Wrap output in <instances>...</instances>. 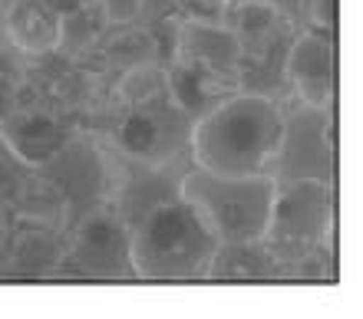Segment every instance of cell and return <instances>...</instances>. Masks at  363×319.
<instances>
[{"instance_id": "obj_16", "label": "cell", "mask_w": 363, "mask_h": 319, "mask_svg": "<svg viewBox=\"0 0 363 319\" xmlns=\"http://www.w3.org/2000/svg\"><path fill=\"white\" fill-rule=\"evenodd\" d=\"M60 13H67V10H77V7H89V0H50Z\"/></svg>"}, {"instance_id": "obj_7", "label": "cell", "mask_w": 363, "mask_h": 319, "mask_svg": "<svg viewBox=\"0 0 363 319\" xmlns=\"http://www.w3.org/2000/svg\"><path fill=\"white\" fill-rule=\"evenodd\" d=\"M69 263H77L89 277H123L133 270L129 263V227L116 217L96 211L83 221L73 244Z\"/></svg>"}, {"instance_id": "obj_17", "label": "cell", "mask_w": 363, "mask_h": 319, "mask_svg": "<svg viewBox=\"0 0 363 319\" xmlns=\"http://www.w3.org/2000/svg\"><path fill=\"white\" fill-rule=\"evenodd\" d=\"M4 13H7V4L0 0V50H4V43H7V30H4Z\"/></svg>"}, {"instance_id": "obj_10", "label": "cell", "mask_w": 363, "mask_h": 319, "mask_svg": "<svg viewBox=\"0 0 363 319\" xmlns=\"http://www.w3.org/2000/svg\"><path fill=\"white\" fill-rule=\"evenodd\" d=\"M7 40L23 53H50L57 50L60 10L50 0H13L4 13Z\"/></svg>"}, {"instance_id": "obj_8", "label": "cell", "mask_w": 363, "mask_h": 319, "mask_svg": "<svg viewBox=\"0 0 363 319\" xmlns=\"http://www.w3.org/2000/svg\"><path fill=\"white\" fill-rule=\"evenodd\" d=\"M284 73L297 95L311 109H324L334 95V76H337V57L334 47L317 33H304L287 53Z\"/></svg>"}, {"instance_id": "obj_4", "label": "cell", "mask_w": 363, "mask_h": 319, "mask_svg": "<svg viewBox=\"0 0 363 319\" xmlns=\"http://www.w3.org/2000/svg\"><path fill=\"white\" fill-rule=\"evenodd\" d=\"M334 224V191L320 178H297L274 191L261 244L281 267H297L314 257Z\"/></svg>"}, {"instance_id": "obj_3", "label": "cell", "mask_w": 363, "mask_h": 319, "mask_svg": "<svg viewBox=\"0 0 363 319\" xmlns=\"http://www.w3.org/2000/svg\"><path fill=\"white\" fill-rule=\"evenodd\" d=\"M277 181L261 175H215L195 168L179 185V197L189 201L221 244H251L264 237Z\"/></svg>"}, {"instance_id": "obj_18", "label": "cell", "mask_w": 363, "mask_h": 319, "mask_svg": "<svg viewBox=\"0 0 363 319\" xmlns=\"http://www.w3.org/2000/svg\"><path fill=\"white\" fill-rule=\"evenodd\" d=\"M4 4H13V0H4Z\"/></svg>"}, {"instance_id": "obj_1", "label": "cell", "mask_w": 363, "mask_h": 319, "mask_svg": "<svg viewBox=\"0 0 363 319\" xmlns=\"http://www.w3.org/2000/svg\"><path fill=\"white\" fill-rule=\"evenodd\" d=\"M284 112L264 95H231L191 125L195 168L215 175H261L284 151Z\"/></svg>"}, {"instance_id": "obj_11", "label": "cell", "mask_w": 363, "mask_h": 319, "mask_svg": "<svg viewBox=\"0 0 363 319\" xmlns=\"http://www.w3.org/2000/svg\"><path fill=\"white\" fill-rule=\"evenodd\" d=\"M277 263L268 254V247L261 240H251V244H218V254L211 260L208 277L215 280H258V277H274Z\"/></svg>"}, {"instance_id": "obj_6", "label": "cell", "mask_w": 363, "mask_h": 319, "mask_svg": "<svg viewBox=\"0 0 363 319\" xmlns=\"http://www.w3.org/2000/svg\"><path fill=\"white\" fill-rule=\"evenodd\" d=\"M179 63L218 83H235L241 66V37L218 23L189 20L179 30Z\"/></svg>"}, {"instance_id": "obj_9", "label": "cell", "mask_w": 363, "mask_h": 319, "mask_svg": "<svg viewBox=\"0 0 363 319\" xmlns=\"http://www.w3.org/2000/svg\"><path fill=\"white\" fill-rule=\"evenodd\" d=\"M0 139L13 151V158L30 168H47L60 151L69 145V132L50 115L7 112L0 119Z\"/></svg>"}, {"instance_id": "obj_2", "label": "cell", "mask_w": 363, "mask_h": 319, "mask_svg": "<svg viewBox=\"0 0 363 319\" xmlns=\"http://www.w3.org/2000/svg\"><path fill=\"white\" fill-rule=\"evenodd\" d=\"M218 237L205 217L182 197L159 201L129 227V263L139 280L182 283L208 280Z\"/></svg>"}, {"instance_id": "obj_14", "label": "cell", "mask_w": 363, "mask_h": 319, "mask_svg": "<svg viewBox=\"0 0 363 319\" xmlns=\"http://www.w3.org/2000/svg\"><path fill=\"white\" fill-rule=\"evenodd\" d=\"M99 4H103L106 17L113 20V23H129L143 10V0H99Z\"/></svg>"}, {"instance_id": "obj_15", "label": "cell", "mask_w": 363, "mask_h": 319, "mask_svg": "<svg viewBox=\"0 0 363 319\" xmlns=\"http://www.w3.org/2000/svg\"><path fill=\"white\" fill-rule=\"evenodd\" d=\"M7 112H13V86H10V79L0 76V119Z\"/></svg>"}, {"instance_id": "obj_13", "label": "cell", "mask_w": 363, "mask_h": 319, "mask_svg": "<svg viewBox=\"0 0 363 319\" xmlns=\"http://www.w3.org/2000/svg\"><path fill=\"white\" fill-rule=\"evenodd\" d=\"M274 27V7L271 4H264V0H251V4H245L238 13V37H248V40H258L264 37L268 30Z\"/></svg>"}, {"instance_id": "obj_5", "label": "cell", "mask_w": 363, "mask_h": 319, "mask_svg": "<svg viewBox=\"0 0 363 319\" xmlns=\"http://www.w3.org/2000/svg\"><path fill=\"white\" fill-rule=\"evenodd\" d=\"M191 135L189 112L169 93V79L159 93L133 99V112L119 125V149L125 158L139 161L143 168H155L162 161L175 158L182 141Z\"/></svg>"}, {"instance_id": "obj_12", "label": "cell", "mask_w": 363, "mask_h": 319, "mask_svg": "<svg viewBox=\"0 0 363 319\" xmlns=\"http://www.w3.org/2000/svg\"><path fill=\"white\" fill-rule=\"evenodd\" d=\"M96 27H93V13L89 7H77L60 13V33H57V47L67 53H83L93 43Z\"/></svg>"}]
</instances>
